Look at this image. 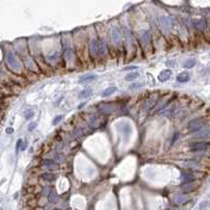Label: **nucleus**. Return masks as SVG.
Masks as SVG:
<instances>
[{
	"label": "nucleus",
	"mask_w": 210,
	"mask_h": 210,
	"mask_svg": "<svg viewBox=\"0 0 210 210\" xmlns=\"http://www.w3.org/2000/svg\"><path fill=\"white\" fill-rule=\"evenodd\" d=\"M5 60L6 63H8V66L11 70H14V72H17V70L20 69V64L17 61L16 57L14 56L12 52H8L5 56Z\"/></svg>",
	"instance_id": "f257e3e1"
},
{
	"label": "nucleus",
	"mask_w": 210,
	"mask_h": 210,
	"mask_svg": "<svg viewBox=\"0 0 210 210\" xmlns=\"http://www.w3.org/2000/svg\"><path fill=\"white\" fill-rule=\"evenodd\" d=\"M204 125H205L204 119L198 118V119H193V120L190 121V122L188 123V125H187V127H188L189 131L194 132V131H196V130L203 128L204 127Z\"/></svg>",
	"instance_id": "f03ea898"
},
{
	"label": "nucleus",
	"mask_w": 210,
	"mask_h": 210,
	"mask_svg": "<svg viewBox=\"0 0 210 210\" xmlns=\"http://www.w3.org/2000/svg\"><path fill=\"white\" fill-rule=\"evenodd\" d=\"M209 143L207 142H192L189 144V148L191 151H203L209 148Z\"/></svg>",
	"instance_id": "7ed1b4c3"
},
{
	"label": "nucleus",
	"mask_w": 210,
	"mask_h": 210,
	"mask_svg": "<svg viewBox=\"0 0 210 210\" xmlns=\"http://www.w3.org/2000/svg\"><path fill=\"white\" fill-rule=\"evenodd\" d=\"M189 201V196L185 193H179L173 198L174 205H183Z\"/></svg>",
	"instance_id": "20e7f679"
},
{
	"label": "nucleus",
	"mask_w": 210,
	"mask_h": 210,
	"mask_svg": "<svg viewBox=\"0 0 210 210\" xmlns=\"http://www.w3.org/2000/svg\"><path fill=\"white\" fill-rule=\"evenodd\" d=\"M159 24L163 31H169L171 28V20L167 17H161L159 19Z\"/></svg>",
	"instance_id": "39448f33"
},
{
	"label": "nucleus",
	"mask_w": 210,
	"mask_h": 210,
	"mask_svg": "<svg viewBox=\"0 0 210 210\" xmlns=\"http://www.w3.org/2000/svg\"><path fill=\"white\" fill-rule=\"evenodd\" d=\"M193 137L195 138H200V139H207L210 138V131L206 128H201V129L196 130V131L193 132Z\"/></svg>",
	"instance_id": "423d86ee"
},
{
	"label": "nucleus",
	"mask_w": 210,
	"mask_h": 210,
	"mask_svg": "<svg viewBox=\"0 0 210 210\" xmlns=\"http://www.w3.org/2000/svg\"><path fill=\"white\" fill-rule=\"evenodd\" d=\"M171 70L170 69H163L162 72L159 74V77H158V79L159 80L161 81V82H165L166 80H168V79L171 77Z\"/></svg>",
	"instance_id": "0eeeda50"
},
{
	"label": "nucleus",
	"mask_w": 210,
	"mask_h": 210,
	"mask_svg": "<svg viewBox=\"0 0 210 210\" xmlns=\"http://www.w3.org/2000/svg\"><path fill=\"white\" fill-rule=\"evenodd\" d=\"M194 176L192 173H190V172H183L182 174H181V180H182L183 184H185V183H190V182H193L194 181Z\"/></svg>",
	"instance_id": "6e6552de"
},
{
	"label": "nucleus",
	"mask_w": 210,
	"mask_h": 210,
	"mask_svg": "<svg viewBox=\"0 0 210 210\" xmlns=\"http://www.w3.org/2000/svg\"><path fill=\"white\" fill-rule=\"evenodd\" d=\"M198 187V184L195 182H190V183H185V184L182 185V190L184 192H190V191H193L194 189Z\"/></svg>",
	"instance_id": "1a4fd4ad"
},
{
	"label": "nucleus",
	"mask_w": 210,
	"mask_h": 210,
	"mask_svg": "<svg viewBox=\"0 0 210 210\" xmlns=\"http://www.w3.org/2000/svg\"><path fill=\"white\" fill-rule=\"evenodd\" d=\"M111 41L114 44H119L121 42V36H120V33H119L118 30L116 28H112L111 30Z\"/></svg>",
	"instance_id": "9d476101"
},
{
	"label": "nucleus",
	"mask_w": 210,
	"mask_h": 210,
	"mask_svg": "<svg viewBox=\"0 0 210 210\" xmlns=\"http://www.w3.org/2000/svg\"><path fill=\"white\" fill-rule=\"evenodd\" d=\"M189 80H190V75L187 72L181 73V74H179L178 77H176V81H178V82H180V83L188 82Z\"/></svg>",
	"instance_id": "9b49d317"
},
{
	"label": "nucleus",
	"mask_w": 210,
	"mask_h": 210,
	"mask_svg": "<svg viewBox=\"0 0 210 210\" xmlns=\"http://www.w3.org/2000/svg\"><path fill=\"white\" fill-rule=\"evenodd\" d=\"M150 39H151V34H150L149 31H144V32L141 34V41L144 44L149 43Z\"/></svg>",
	"instance_id": "f8f14e48"
},
{
	"label": "nucleus",
	"mask_w": 210,
	"mask_h": 210,
	"mask_svg": "<svg viewBox=\"0 0 210 210\" xmlns=\"http://www.w3.org/2000/svg\"><path fill=\"white\" fill-rule=\"evenodd\" d=\"M97 76L96 75H87V76H84L80 78V83H88L92 82V81L96 80Z\"/></svg>",
	"instance_id": "ddd939ff"
},
{
	"label": "nucleus",
	"mask_w": 210,
	"mask_h": 210,
	"mask_svg": "<svg viewBox=\"0 0 210 210\" xmlns=\"http://www.w3.org/2000/svg\"><path fill=\"white\" fill-rule=\"evenodd\" d=\"M117 92V87L116 86H110V87L106 88V89H104V92H103V96L104 97H108V96H111L112 94H115V92Z\"/></svg>",
	"instance_id": "4468645a"
},
{
	"label": "nucleus",
	"mask_w": 210,
	"mask_h": 210,
	"mask_svg": "<svg viewBox=\"0 0 210 210\" xmlns=\"http://www.w3.org/2000/svg\"><path fill=\"white\" fill-rule=\"evenodd\" d=\"M139 76H140V74H139V73H134V72L128 73V74L125 76V80L126 81H134Z\"/></svg>",
	"instance_id": "2eb2a0df"
},
{
	"label": "nucleus",
	"mask_w": 210,
	"mask_h": 210,
	"mask_svg": "<svg viewBox=\"0 0 210 210\" xmlns=\"http://www.w3.org/2000/svg\"><path fill=\"white\" fill-rule=\"evenodd\" d=\"M41 178L43 179L44 181H47V182H52V181H54L55 179H56L54 174L50 173V172H44V173H42Z\"/></svg>",
	"instance_id": "dca6fc26"
},
{
	"label": "nucleus",
	"mask_w": 210,
	"mask_h": 210,
	"mask_svg": "<svg viewBox=\"0 0 210 210\" xmlns=\"http://www.w3.org/2000/svg\"><path fill=\"white\" fill-rule=\"evenodd\" d=\"M57 199H58V195H57L56 191L54 189H50V192H48V201L53 203H56Z\"/></svg>",
	"instance_id": "f3484780"
},
{
	"label": "nucleus",
	"mask_w": 210,
	"mask_h": 210,
	"mask_svg": "<svg viewBox=\"0 0 210 210\" xmlns=\"http://www.w3.org/2000/svg\"><path fill=\"white\" fill-rule=\"evenodd\" d=\"M195 64H196L195 59H188V60L185 61L183 66H184L185 68H192L193 66H195Z\"/></svg>",
	"instance_id": "a211bd4d"
},
{
	"label": "nucleus",
	"mask_w": 210,
	"mask_h": 210,
	"mask_svg": "<svg viewBox=\"0 0 210 210\" xmlns=\"http://www.w3.org/2000/svg\"><path fill=\"white\" fill-rule=\"evenodd\" d=\"M194 24H195L196 28L200 31H203L205 27H206V23H205V20H203V19H199V20H196Z\"/></svg>",
	"instance_id": "6ab92c4d"
},
{
	"label": "nucleus",
	"mask_w": 210,
	"mask_h": 210,
	"mask_svg": "<svg viewBox=\"0 0 210 210\" xmlns=\"http://www.w3.org/2000/svg\"><path fill=\"white\" fill-rule=\"evenodd\" d=\"M92 89H89V88H87V89H83L82 92L79 94V98L80 99H84V98H87V97H89L90 95H92Z\"/></svg>",
	"instance_id": "aec40b11"
},
{
	"label": "nucleus",
	"mask_w": 210,
	"mask_h": 210,
	"mask_svg": "<svg viewBox=\"0 0 210 210\" xmlns=\"http://www.w3.org/2000/svg\"><path fill=\"white\" fill-rule=\"evenodd\" d=\"M42 165H44V166H52V165H55V161L52 160V159H44V160H42L41 162Z\"/></svg>",
	"instance_id": "412c9836"
},
{
	"label": "nucleus",
	"mask_w": 210,
	"mask_h": 210,
	"mask_svg": "<svg viewBox=\"0 0 210 210\" xmlns=\"http://www.w3.org/2000/svg\"><path fill=\"white\" fill-rule=\"evenodd\" d=\"M35 112L34 110L30 109V110H26L25 114H24V118H25V120H30V119H32L33 117H34Z\"/></svg>",
	"instance_id": "4be33fe9"
},
{
	"label": "nucleus",
	"mask_w": 210,
	"mask_h": 210,
	"mask_svg": "<svg viewBox=\"0 0 210 210\" xmlns=\"http://www.w3.org/2000/svg\"><path fill=\"white\" fill-rule=\"evenodd\" d=\"M37 122H31L30 125H28V131H34V129L37 128Z\"/></svg>",
	"instance_id": "5701e85b"
},
{
	"label": "nucleus",
	"mask_w": 210,
	"mask_h": 210,
	"mask_svg": "<svg viewBox=\"0 0 210 210\" xmlns=\"http://www.w3.org/2000/svg\"><path fill=\"white\" fill-rule=\"evenodd\" d=\"M62 119H63V116H57L56 118L53 120V125H57L61 120H62Z\"/></svg>",
	"instance_id": "b1692460"
},
{
	"label": "nucleus",
	"mask_w": 210,
	"mask_h": 210,
	"mask_svg": "<svg viewBox=\"0 0 210 210\" xmlns=\"http://www.w3.org/2000/svg\"><path fill=\"white\" fill-rule=\"evenodd\" d=\"M143 86H144V83H134V84H131V85H130V88H131V89H136V88H139V87H143Z\"/></svg>",
	"instance_id": "393cba45"
},
{
	"label": "nucleus",
	"mask_w": 210,
	"mask_h": 210,
	"mask_svg": "<svg viewBox=\"0 0 210 210\" xmlns=\"http://www.w3.org/2000/svg\"><path fill=\"white\" fill-rule=\"evenodd\" d=\"M21 144H22V140L21 139H19L18 141H17V144H16V151L18 152V150L21 149Z\"/></svg>",
	"instance_id": "a878e982"
},
{
	"label": "nucleus",
	"mask_w": 210,
	"mask_h": 210,
	"mask_svg": "<svg viewBox=\"0 0 210 210\" xmlns=\"http://www.w3.org/2000/svg\"><path fill=\"white\" fill-rule=\"evenodd\" d=\"M27 146H28V142H27V140H25L23 142V144H22V146H21V150H22V151H24V150L27 148Z\"/></svg>",
	"instance_id": "bb28decb"
},
{
	"label": "nucleus",
	"mask_w": 210,
	"mask_h": 210,
	"mask_svg": "<svg viewBox=\"0 0 210 210\" xmlns=\"http://www.w3.org/2000/svg\"><path fill=\"white\" fill-rule=\"evenodd\" d=\"M132 69H138V66H127L124 68V70H132Z\"/></svg>",
	"instance_id": "cd10ccee"
},
{
	"label": "nucleus",
	"mask_w": 210,
	"mask_h": 210,
	"mask_svg": "<svg viewBox=\"0 0 210 210\" xmlns=\"http://www.w3.org/2000/svg\"><path fill=\"white\" fill-rule=\"evenodd\" d=\"M13 132H14V129H13L12 127H8V128H6V134H12Z\"/></svg>",
	"instance_id": "c85d7f7f"
},
{
	"label": "nucleus",
	"mask_w": 210,
	"mask_h": 210,
	"mask_svg": "<svg viewBox=\"0 0 210 210\" xmlns=\"http://www.w3.org/2000/svg\"><path fill=\"white\" fill-rule=\"evenodd\" d=\"M34 210H44L42 207H36V208H34Z\"/></svg>",
	"instance_id": "c756f323"
},
{
	"label": "nucleus",
	"mask_w": 210,
	"mask_h": 210,
	"mask_svg": "<svg viewBox=\"0 0 210 210\" xmlns=\"http://www.w3.org/2000/svg\"><path fill=\"white\" fill-rule=\"evenodd\" d=\"M54 210H61V209H58V208H57V209H54Z\"/></svg>",
	"instance_id": "7c9ffc66"
},
{
	"label": "nucleus",
	"mask_w": 210,
	"mask_h": 210,
	"mask_svg": "<svg viewBox=\"0 0 210 210\" xmlns=\"http://www.w3.org/2000/svg\"><path fill=\"white\" fill-rule=\"evenodd\" d=\"M178 210H181V209H178Z\"/></svg>",
	"instance_id": "2f4dec72"
},
{
	"label": "nucleus",
	"mask_w": 210,
	"mask_h": 210,
	"mask_svg": "<svg viewBox=\"0 0 210 210\" xmlns=\"http://www.w3.org/2000/svg\"><path fill=\"white\" fill-rule=\"evenodd\" d=\"M209 56H210V54H209Z\"/></svg>",
	"instance_id": "473e14b6"
}]
</instances>
